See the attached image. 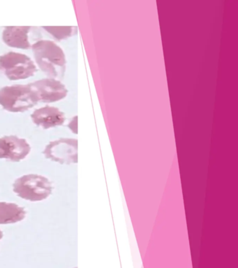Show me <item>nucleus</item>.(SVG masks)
<instances>
[{
	"label": "nucleus",
	"mask_w": 238,
	"mask_h": 268,
	"mask_svg": "<svg viewBox=\"0 0 238 268\" xmlns=\"http://www.w3.org/2000/svg\"><path fill=\"white\" fill-rule=\"evenodd\" d=\"M33 28L29 26H9L4 29L3 40L9 47L18 49L32 48Z\"/></svg>",
	"instance_id": "obj_8"
},
{
	"label": "nucleus",
	"mask_w": 238,
	"mask_h": 268,
	"mask_svg": "<svg viewBox=\"0 0 238 268\" xmlns=\"http://www.w3.org/2000/svg\"><path fill=\"white\" fill-rule=\"evenodd\" d=\"M46 158L61 164L78 162V141L76 139H61L48 143L43 151Z\"/></svg>",
	"instance_id": "obj_5"
},
{
	"label": "nucleus",
	"mask_w": 238,
	"mask_h": 268,
	"mask_svg": "<svg viewBox=\"0 0 238 268\" xmlns=\"http://www.w3.org/2000/svg\"><path fill=\"white\" fill-rule=\"evenodd\" d=\"M33 123L44 129L59 127L65 123V113L55 107L46 106L38 108L31 114Z\"/></svg>",
	"instance_id": "obj_9"
},
{
	"label": "nucleus",
	"mask_w": 238,
	"mask_h": 268,
	"mask_svg": "<svg viewBox=\"0 0 238 268\" xmlns=\"http://www.w3.org/2000/svg\"><path fill=\"white\" fill-rule=\"evenodd\" d=\"M36 66L30 58L20 52H9L0 55V72L10 81H21L33 76Z\"/></svg>",
	"instance_id": "obj_4"
},
{
	"label": "nucleus",
	"mask_w": 238,
	"mask_h": 268,
	"mask_svg": "<svg viewBox=\"0 0 238 268\" xmlns=\"http://www.w3.org/2000/svg\"><path fill=\"white\" fill-rule=\"evenodd\" d=\"M46 32L51 35L56 40H65L70 37L74 33L73 27H43Z\"/></svg>",
	"instance_id": "obj_11"
},
{
	"label": "nucleus",
	"mask_w": 238,
	"mask_h": 268,
	"mask_svg": "<svg viewBox=\"0 0 238 268\" xmlns=\"http://www.w3.org/2000/svg\"><path fill=\"white\" fill-rule=\"evenodd\" d=\"M3 231L0 230V240H1L2 239H3Z\"/></svg>",
	"instance_id": "obj_13"
},
{
	"label": "nucleus",
	"mask_w": 238,
	"mask_h": 268,
	"mask_svg": "<svg viewBox=\"0 0 238 268\" xmlns=\"http://www.w3.org/2000/svg\"><path fill=\"white\" fill-rule=\"evenodd\" d=\"M13 192L22 199L32 202L43 201L53 192L51 182L46 177L29 174L17 179L13 185Z\"/></svg>",
	"instance_id": "obj_3"
},
{
	"label": "nucleus",
	"mask_w": 238,
	"mask_h": 268,
	"mask_svg": "<svg viewBox=\"0 0 238 268\" xmlns=\"http://www.w3.org/2000/svg\"><path fill=\"white\" fill-rule=\"evenodd\" d=\"M68 127L71 130L73 133L77 134L78 133V118L77 116L73 118L72 120L69 122V124H68Z\"/></svg>",
	"instance_id": "obj_12"
},
{
	"label": "nucleus",
	"mask_w": 238,
	"mask_h": 268,
	"mask_svg": "<svg viewBox=\"0 0 238 268\" xmlns=\"http://www.w3.org/2000/svg\"><path fill=\"white\" fill-rule=\"evenodd\" d=\"M30 150V145L25 139L16 136L0 138V159L18 162L26 158Z\"/></svg>",
	"instance_id": "obj_7"
},
{
	"label": "nucleus",
	"mask_w": 238,
	"mask_h": 268,
	"mask_svg": "<svg viewBox=\"0 0 238 268\" xmlns=\"http://www.w3.org/2000/svg\"><path fill=\"white\" fill-rule=\"evenodd\" d=\"M38 102V97L30 84L10 85L0 89V106L7 111L25 112Z\"/></svg>",
	"instance_id": "obj_2"
},
{
	"label": "nucleus",
	"mask_w": 238,
	"mask_h": 268,
	"mask_svg": "<svg viewBox=\"0 0 238 268\" xmlns=\"http://www.w3.org/2000/svg\"><path fill=\"white\" fill-rule=\"evenodd\" d=\"M35 92L38 102L54 103L67 96L68 89L60 80L46 78L30 83Z\"/></svg>",
	"instance_id": "obj_6"
},
{
	"label": "nucleus",
	"mask_w": 238,
	"mask_h": 268,
	"mask_svg": "<svg viewBox=\"0 0 238 268\" xmlns=\"http://www.w3.org/2000/svg\"><path fill=\"white\" fill-rule=\"evenodd\" d=\"M26 216V211L17 204L0 203V224H10L23 221Z\"/></svg>",
	"instance_id": "obj_10"
},
{
	"label": "nucleus",
	"mask_w": 238,
	"mask_h": 268,
	"mask_svg": "<svg viewBox=\"0 0 238 268\" xmlns=\"http://www.w3.org/2000/svg\"><path fill=\"white\" fill-rule=\"evenodd\" d=\"M36 65L48 78L60 80L65 75L67 60L61 46L50 40H40L32 45Z\"/></svg>",
	"instance_id": "obj_1"
}]
</instances>
